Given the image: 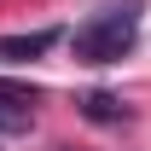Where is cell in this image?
I'll use <instances>...</instances> for the list:
<instances>
[{
	"instance_id": "4",
	"label": "cell",
	"mask_w": 151,
	"mask_h": 151,
	"mask_svg": "<svg viewBox=\"0 0 151 151\" xmlns=\"http://www.w3.org/2000/svg\"><path fill=\"white\" fill-rule=\"evenodd\" d=\"M81 116H87V122H128V99L122 93H105V87H99V93H87L81 99Z\"/></svg>"
},
{
	"instance_id": "1",
	"label": "cell",
	"mask_w": 151,
	"mask_h": 151,
	"mask_svg": "<svg viewBox=\"0 0 151 151\" xmlns=\"http://www.w3.org/2000/svg\"><path fill=\"white\" fill-rule=\"evenodd\" d=\"M139 6L145 0H105L87 23H76V35H70L76 64H116L139 35Z\"/></svg>"
},
{
	"instance_id": "3",
	"label": "cell",
	"mask_w": 151,
	"mask_h": 151,
	"mask_svg": "<svg viewBox=\"0 0 151 151\" xmlns=\"http://www.w3.org/2000/svg\"><path fill=\"white\" fill-rule=\"evenodd\" d=\"M58 41V29H29V35H0V58L6 64H29Z\"/></svg>"
},
{
	"instance_id": "2",
	"label": "cell",
	"mask_w": 151,
	"mask_h": 151,
	"mask_svg": "<svg viewBox=\"0 0 151 151\" xmlns=\"http://www.w3.org/2000/svg\"><path fill=\"white\" fill-rule=\"evenodd\" d=\"M29 122H35V87L0 76V134H29Z\"/></svg>"
}]
</instances>
